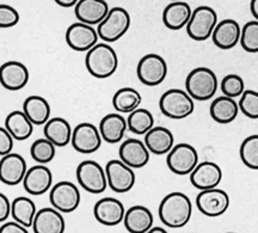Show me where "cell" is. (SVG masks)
<instances>
[{"label": "cell", "instance_id": "obj_1", "mask_svg": "<svg viewBox=\"0 0 258 233\" xmlns=\"http://www.w3.org/2000/svg\"><path fill=\"white\" fill-rule=\"evenodd\" d=\"M160 221L170 228L184 227L191 219L192 205L185 194L173 192L161 200L159 209Z\"/></svg>", "mask_w": 258, "mask_h": 233}, {"label": "cell", "instance_id": "obj_2", "mask_svg": "<svg viewBox=\"0 0 258 233\" xmlns=\"http://www.w3.org/2000/svg\"><path fill=\"white\" fill-rule=\"evenodd\" d=\"M85 66L92 77L97 79H106L117 70L118 56L109 43H97L86 51Z\"/></svg>", "mask_w": 258, "mask_h": 233}, {"label": "cell", "instance_id": "obj_3", "mask_svg": "<svg viewBox=\"0 0 258 233\" xmlns=\"http://www.w3.org/2000/svg\"><path fill=\"white\" fill-rule=\"evenodd\" d=\"M219 80L215 72L208 67H198L185 79V91L194 101H209L218 91Z\"/></svg>", "mask_w": 258, "mask_h": 233}, {"label": "cell", "instance_id": "obj_4", "mask_svg": "<svg viewBox=\"0 0 258 233\" xmlns=\"http://www.w3.org/2000/svg\"><path fill=\"white\" fill-rule=\"evenodd\" d=\"M132 18L127 10L116 6L109 10L106 17L97 25V32L103 42L114 43L127 34Z\"/></svg>", "mask_w": 258, "mask_h": 233}, {"label": "cell", "instance_id": "obj_5", "mask_svg": "<svg viewBox=\"0 0 258 233\" xmlns=\"http://www.w3.org/2000/svg\"><path fill=\"white\" fill-rule=\"evenodd\" d=\"M159 108L163 115L171 120L189 118L195 109L192 97L180 89H170L161 95Z\"/></svg>", "mask_w": 258, "mask_h": 233}, {"label": "cell", "instance_id": "obj_6", "mask_svg": "<svg viewBox=\"0 0 258 233\" xmlns=\"http://www.w3.org/2000/svg\"><path fill=\"white\" fill-rule=\"evenodd\" d=\"M218 24V15L211 6L202 5L192 11L188 24L185 25L186 34L194 41H207L212 37L213 31Z\"/></svg>", "mask_w": 258, "mask_h": 233}, {"label": "cell", "instance_id": "obj_7", "mask_svg": "<svg viewBox=\"0 0 258 233\" xmlns=\"http://www.w3.org/2000/svg\"><path fill=\"white\" fill-rule=\"evenodd\" d=\"M77 181L90 194H102L108 187L105 169L95 160H84L77 167Z\"/></svg>", "mask_w": 258, "mask_h": 233}, {"label": "cell", "instance_id": "obj_8", "mask_svg": "<svg viewBox=\"0 0 258 233\" xmlns=\"http://www.w3.org/2000/svg\"><path fill=\"white\" fill-rule=\"evenodd\" d=\"M166 164L170 171L178 176H186L191 173L199 164V153L196 148L190 144L173 145L171 151L167 153Z\"/></svg>", "mask_w": 258, "mask_h": 233}, {"label": "cell", "instance_id": "obj_9", "mask_svg": "<svg viewBox=\"0 0 258 233\" xmlns=\"http://www.w3.org/2000/svg\"><path fill=\"white\" fill-rule=\"evenodd\" d=\"M137 76L144 85H160L167 76V64L165 59L159 54H146L139 61Z\"/></svg>", "mask_w": 258, "mask_h": 233}, {"label": "cell", "instance_id": "obj_10", "mask_svg": "<svg viewBox=\"0 0 258 233\" xmlns=\"http://www.w3.org/2000/svg\"><path fill=\"white\" fill-rule=\"evenodd\" d=\"M104 169L108 187L112 192L124 194L133 189L137 181L133 167L128 166L121 159H112L106 163Z\"/></svg>", "mask_w": 258, "mask_h": 233}, {"label": "cell", "instance_id": "obj_11", "mask_svg": "<svg viewBox=\"0 0 258 233\" xmlns=\"http://www.w3.org/2000/svg\"><path fill=\"white\" fill-rule=\"evenodd\" d=\"M80 192L76 184L70 181H61L51 186L49 201L54 208L61 213H72L80 205Z\"/></svg>", "mask_w": 258, "mask_h": 233}, {"label": "cell", "instance_id": "obj_12", "mask_svg": "<svg viewBox=\"0 0 258 233\" xmlns=\"http://www.w3.org/2000/svg\"><path fill=\"white\" fill-rule=\"evenodd\" d=\"M230 205L231 199L228 194L218 187L201 190L196 196V206L199 210L209 218H217L225 214Z\"/></svg>", "mask_w": 258, "mask_h": 233}, {"label": "cell", "instance_id": "obj_13", "mask_svg": "<svg viewBox=\"0 0 258 233\" xmlns=\"http://www.w3.org/2000/svg\"><path fill=\"white\" fill-rule=\"evenodd\" d=\"M98 32L93 25L79 21L71 24L64 34V40L71 49L80 53H86L91 49L95 44L98 43Z\"/></svg>", "mask_w": 258, "mask_h": 233}, {"label": "cell", "instance_id": "obj_14", "mask_svg": "<svg viewBox=\"0 0 258 233\" xmlns=\"http://www.w3.org/2000/svg\"><path fill=\"white\" fill-rule=\"evenodd\" d=\"M102 135L95 125L83 122L76 126L72 132L71 144L74 150L82 154L95 153L102 146Z\"/></svg>", "mask_w": 258, "mask_h": 233}, {"label": "cell", "instance_id": "obj_15", "mask_svg": "<svg viewBox=\"0 0 258 233\" xmlns=\"http://www.w3.org/2000/svg\"><path fill=\"white\" fill-rule=\"evenodd\" d=\"M22 183L29 195L41 196L49 192L53 186V173L46 164L35 165L29 167Z\"/></svg>", "mask_w": 258, "mask_h": 233}, {"label": "cell", "instance_id": "obj_16", "mask_svg": "<svg viewBox=\"0 0 258 233\" xmlns=\"http://www.w3.org/2000/svg\"><path fill=\"white\" fill-rule=\"evenodd\" d=\"M27 161L21 154L9 153L0 158V182L15 187L23 182L27 173Z\"/></svg>", "mask_w": 258, "mask_h": 233}, {"label": "cell", "instance_id": "obj_17", "mask_svg": "<svg viewBox=\"0 0 258 233\" xmlns=\"http://www.w3.org/2000/svg\"><path fill=\"white\" fill-rule=\"evenodd\" d=\"M125 208L120 200L115 197H103L93 207V215L99 224L116 226L123 222Z\"/></svg>", "mask_w": 258, "mask_h": 233}, {"label": "cell", "instance_id": "obj_18", "mask_svg": "<svg viewBox=\"0 0 258 233\" xmlns=\"http://www.w3.org/2000/svg\"><path fill=\"white\" fill-rule=\"evenodd\" d=\"M29 70L19 61H8L0 66V84L9 91H19L29 82Z\"/></svg>", "mask_w": 258, "mask_h": 233}, {"label": "cell", "instance_id": "obj_19", "mask_svg": "<svg viewBox=\"0 0 258 233\" xmlns=\"http://www.w3.org/2000/svg\"><path fill=\"white\" fill-rule=\"evenodd\" d=\"M222 180V170L217 163L202 161L190 173V182L196 189L206 190L219 187Z\"/></svg>", "mask_w": 258, "mask_h": 233}, {"label": "cell", "instance_id": "obj_20", "mask_svg": "<svg viewBox=\"0 0 258 233\" xmlns=\"http://www.w3.org/2000/svg\"><path fill=\"white\" fill-rule=\"evenodd\" d=\"M151 152L144 141L139 139H127L118 148V157L133 169L145 167L150 161Z\"/></svg>", "mask_w": 258, "mask_h": 233}, {"label": "cell", "instance_id": "obj_21", "mask_svg": "<svg viewBox=\"0 0 258 233\" xmlns=\"http://www.w3.org/2000/svg\"><path fill=\"white\" fill-rule=\"evenodd\" d=\"M64 228L66 222L62 213L54 207H46L37 210L32 222L35 233H63Z\"/></svg>", "mask_w": 258, "mask_h": 233}, {"label": "cell", "instance_id": "obj_22", "mask_svg": "<svg viewBox=\"0 0 258 233\" xmlns=\"http://www.w3.org/2000/svg\"><path fill=\"white\" fill-rule=\"evenodd\" d=\"M109 10L105 0H79L74 6V14L79 22L98 25L106 17Z\"/></svg>", "mask_w": 258, "mask_h": 233}, {"label": "cell", "instance_id": "obj_23", "mask_svg": "<svg viewBox=\"0 0 258 233\" xmlns=\"http://www.w3.org/2000/svg\"><path fill=\"white\" fill-rule=\"evenodd\" d=\"M241 29L234 19H224L219 22L212 34L213 43L222 50L232 49L239 43Z\"/></svg>", "mask_w": 258, "mask_h": 233}, {"label": "cell", "instance_id": "obj_24", "mask_svg": "<svg viewBox=\"0 0 258 233\" xmlns=\"http://www.w3.org/2000/svg\"><path fill=\"white\" fill-rule=\"evenodd\" d=\"M192 10L184 0L171 2L163 11V23L170 30H180L188 24Z\"/></svg>", "mask_w": 258, "mask_h": 233}, {"label": "cell", "instance_id": "obj_25", "mask_svg": "<svg viewBox=\"0 0 258 233\" xmlns=\"http://www.w3.org/2000/svg\"><path fill=\"white\" fill-rule=\"evenodd\" d=\"M153 214L145 206H132L125 210L123 225L131 233H147L153 226Z\"/></svg>", "mask_w": 258, "mask_h": 233}, {"label": "cell", "instance_id": "obj_26", "mask_svg": "<svg viewBox=\"0 0 258 233\" xmlns=\"http://www.w3.org/2000/svg\"><path fill=\"white\" fill-rule=\"evenodd\" d=\"M145 145L148 151L156 155L167 154L175 145L172 132L165 127H153L145 134Z\"/></svg>", "mask_w": 258, "mask_h": 233}, {"label": "cell", "instance_id": "obj_27", "mask_svg": "<svg viewBox=\"0 0 258 233\" xmlns=\"http://www.w3.org/2000/svg\"><path fill=\"white\" fill-rule=\"evenodd\" d=\"M99 133L102 139L108 144H117L124 137V133L128 129L127 120L121 114L112 112L105 115L99 122Z\"/></svg>", "mask_w": 258, "mask_h": 233}, {"label": "cell", "instance_id": "obj_28", "mask_svg": "<svg viewBox=\"0 0 258 233\" xmlns=\"http://www.w3.org/2000/svg\"><path fill=\"white\" fill-rule=\"evenodd\" d=\"M73 129L63 118H53L44 125V138L50 140L56 147H64L71 142Z\"/></svg>", "mask_w": 258, "mask_h": 233}, {"label": "cell", "instance_id": "obj_29", "mask_svg": "<svg viewBox=\"0 0 258 233\" xmlns=\"http://www.w3.org/2000/svg\"><path fill=\"white\" fill-rule=\"evenodd\" d=\"M209 112L215 122L220 125H227L237 119L239 114V105L234 101V98L224 95L212 102Z\"/></svg>", "mask_w": 258, "mask_h": 233}, {"label": "cell", "instance_id": "obj_30", "mask_svg": "<svg viewBox=\"0 0 258 233\" xmlns=\"http://www.w3.org/2000/svg\"><path fill=\"white\" fill-rule=\"evenodd\" d=\"M34 124L24 114L23 110H15L5 119V128L17 141L27 140L34 133Z\"/></svg>", "mask_w": 258, "mask_h": 233}, {"label": "cell", "instance_id": "obj_31", "mask_svg": "<svg viewBox=\"0 0 258 233\" xmlns=\"http://www.w3.org/2000/svg\"><path fill=\"white\" fill-rule=\"evenodd\" d=\"M23 111L34 126H44L50 119V105L44 97L29 96L23 103Z\"/></svg>", "mask_w": 258, "mask_h": 233}, {"label": "cell", "instance_id": "obj_32", "mask_svg": "<svg viewBox=\"0 0 258 233\" xmlns=\"http://www.w3.org/2000/svg\"><path fill=\"white\" fill-rule=\"evenodd\" d=\"M36 212L35 202L27 196H18L11 202V216L27 228L32 227Z\"/></svg>", "mask_w": 258, "mask_h": 233}, {"label": "cell", "instance_id": "obj_33", "mask_svg": "<svg viewBox=\"0 0 258 233\" xmlns=\"http://www.w3.org/2000/svg\"><path fill=\"white\" fill-rule=\"evenodd\" d=\"M143 101V97L133 87H122L112 97V106L117 112L129 114L138 109Z\"/></svg>", "mask_w": 258, "mask_h": 233}, {"label": "cell", "instance_id": "obj_34", "mask_svg": "<svg viewBox=\"0 0 258 233\" xmlns=\"http://www.w3.org/2000/svg\"><path fill=\"white\" fill-rule=\"evenodd\" d=\"M128 129L137 135H145L154 126V118L150 110L138 108L129 112L127 119Z\"/></svg>", "mask_w": 258, "mask_h": 233}, {"label": "cell", "instance_id": "obj_35", "mask_svg": "<svg viewBox=\"0 0 258 233\" xmlns=\"http://www.w3.org/2000/svg\"><path fill=\"white\" fill-rule=\"evenodd\" d=\"M31 158L38 164H48L55 158L56 146L47 138L37 139L30 147Z\"/></svg>", "mask_w": 258, "mask_h": 233}, {"label": "cell", "instance_id": "obj_36", "mask_svg": "<svg viewBox=\"0 0 258 233\" xmlns=\"http://www.w3.org/2000/svg\"><path fill=\"white\" fill-rule=\"evenodd\" d=\"M240 159L246 167L258 170V134L244 139L239 148Z\"/></svg>", "mask_w": 258, "mask_h": 233}, {"label": "cell", "instance_id": "obj_37", "mask_svg": "<svg viewBox=\"0 0 258 233\" xmlns=\"http://www.w3.org/2000/svg\"><path fill=\"white\" fill-rule=\"evenodd\" d=\"M241 48L247 53H258V21L247 22L241 28L240 34Z\"/></svg>", "mask_w": 258, "mask_h": 233}, {"label": "cell", "instance_id": "obj_38", "mask_svg": "<svg viewBox=\"0 0 258 233\" xmlns=\"http://www.w3.org/2000/svg\"><path fill=\"white\" fill-rule=\"evenodd\" d=\"M239 111L251 120H258V92L254 90H245L238 102Z\"/></svg>", "mask_w": 258, "mask_h": 233}, {"label": "cell", "instance_id": "obj_39", "mask_svg": "<svg viewBox=\"0 0 258 233\" xmlns=\"http://www.w3.org/2000/svg\"><path fill=\"white\" fill-rule=\"evenodd\" d=\"M221 91L225 96L237 98L245 91V83L243 78L238 74H227L221 80Z\"/></svg>", "mask_w": 258, "mask_h": 233}, {"label": "cell", "instance_id": "obj_40", "mask_svg": "<svg viewBox=\"0 0 258 233\" xmlns=\"http://www.w3.org/2000/svg\"><path fill=\"white\" fill-rule=\"evenodd\" d=\"M21 16L18 11L12 6L0 4V29L12 28L18 24Z\"/></svg>", "mask_w": 258, "mask_h": 233}, {"label": "cell", "instance_id": "obj_41", "mask_svg": "<svg viewBox=\"0 0 258 233\" xmlns=\"http://www.w3.org/2000/svg\"><path fill=\"white\" fill-rule=\"evenodd\" d=\"M14 140L12 135L10 134L5 127H0V157L9 154L14 148Z\"/></svg>", "mask_w": 258, "mask_h": 233}, {"label": "cell", "instance_id": "obj_42", "mask_svg": "<svg viewBox=\"0 0 258 233\" xmlns=\"http://www.w3.org/2000/svg\"><path fill=\"white\" fill-rule=\"evenodd\" d=\"M0 233H28V228L14 220L0 226Z\"/></svg>", "mask_w": 258, "mask_h": 233}, {"label": "cell", "instance_id": "obj_43", "mask_svg": "<svg viewBox=\"0 0 258 233\" xmlns=\"http://www.w3.org/2000/svg\"><path fill=\"white\" fill-rule=\"evenodd\" d=\"M11 215V202L8 196L0 193V222H5Z\"/></svg>", "mask_w": 258, "mask_h": 233}, {"label": "cell", "instance_id": "obj_44", "mask_svg": "<svg viewBox=\"0 0 258 233\" xmlns=\"http://www.w3.org/2000/svg\"><path fill=\"white\" fill-rule=\"evenodd\" d=\"M61 8H74L79 0H54Z\"/></svg>", "mask_w": 258, "mask_h": 233}, {"label": "cell", "instance_id": "obj_45", "mask_svg": "<svg viewBox=\"0 0 258 233\" xmlns=\"http://www.w3.org/2000/svg\"><path fill=\"white\" fill-rule=\"evenodd\" d=\"M250 11L254 17V19H257L258 21V0H251Z\"/></svg>", "mask_w": 258, "mask_h": 233}, {"label": "cell", "instance_id": "obj_46", "mask_svg": "<svg viewBox=\"0 0 258 233\" xmlns=\"http://www.w3.org/2000/svg\"><path fill=\"white\" fill-rule=\"evenodd\" d=\"M150 233H166V229L164 228V227H158V226H152V227H151V229L150 231H148Z\"/></svg>", "mask_w": 258, "mask_h": 233}, {"label": "cell", "instance_id": "obj_47", "mask_svg": "<svg viewBox=\"0 0 258 233\" xmlns=\"http://www.w3.org/2000/svg\"><path fill=\"white\" fill-rule=\"evenodd\" d=\"M170 2H177V0H170Z\"/></svg>", "mask_w": 258, "mask_h": 233}]
</instances>
